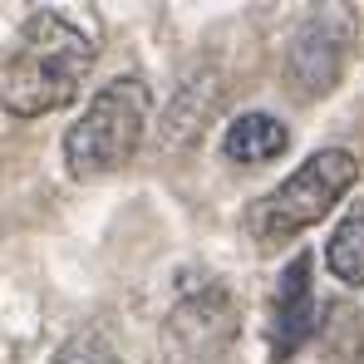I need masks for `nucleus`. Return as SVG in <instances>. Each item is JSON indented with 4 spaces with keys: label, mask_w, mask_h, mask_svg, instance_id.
<instances>
[{
    "label": "nucleus",
    "mask_w": 364,
    "mask_h": 364,
    "mask_svg": "<svg viewBox=\"0 0 364 364\" xmlns=\"http://www.w3.org/2000/svg\"><path fill=\"white\" fill-rule=\"evenodd\" d=\"M99 60L94 35H84L60 10H35L10 40L0 64V104L15 119H40L79 99V84Z\"/></svg>",
    "instance_id": "f257e3e1"
},
{
    "label": "nucleus",
    "mask_w": 364,
    "mask_h": 364,
    "mask_svg": "<svg viewBox=\"0 0 364 364\" xmlns=\"http://www.w3.org/2000/svg\"><path fill=\"white\" fill-rule=\"evenodd\" d=\"M148 123V84L143 79H114L104 84L89 109L64 133V168L69 178H104L119 173L138 153Z\"/></svg>",
    "instance_id": "f03ea898"
},
{
    "label": "nucleus",
    "mask_w": 364,
    "mask_h": 364,
    "mask_svg": "<svg viewBox=\"0 0 364 364\" xmlns=\"http://www.w3.org/2000/svg\"><path fill=\"white\" fill-rule=\"evenodd\" d=\"M355 178H360L355 153H345V148H320V153H310L276 192H266L261 202H251V212H246L251 237L261 246L291 242L296 232L315 227V222L355 187Z\"/></svg>",
    "instance_id": "7ed1b4c3"
},
{
    "label": "nucleus",
    "mask_w": 364,
    "mask_h": 364,
    "mask_svg": "<svg viewBox=\"0 0 364 364\" xmlns=\"http://www.w3.org/2000/svg\"><path fill=\"white\" fill-rule=\"evenodd\" d=\"M350 45H355V20L345 5H325V10H310L305 25L291 40V60L286 74L296 84V94L305 99H320L325 89H335L340 69L350 60Z\"/></svg>",
    "instance_id": "20e7f679"
},
{
    "label": "nucleus",
    "mask_w": 364,
    "mask_h": 364,
    "mask_svg": "<svg viewBox=\"0 0 364 364\" xmlns=\"http://www.w3.org/2000/svg\"><path fill=\"white\" fill-rule=\"evenodd\" d=\"M315 335V291H310V256H296L281 281H276V305H271V360H291L305 340Z\"/></svg>",
    "instance_id": "39448f33"
},
{
    "label": "nucleus",
    "mask_w": 364,
    "mask_h": 364,
    "mask_svg": "<svg viewBox=\"0 0 364 364\" xmlns=\"http://www.w3.org/2000/svg\"><path fill=\"white\" fill-rule=\"evenodd\" d=\"M286 143H291V133H286V123L271 119V114H242V119L227 128V138H222V148H227V158L232 163H271V158H281L286 153Z\"/></svg>",
    "instance_id": "423d86ee"
},
{
    "label": "nucleus",
    "mask_w": 364,
    "mask_h": 364,
    "mask_svg": "<svg viewBox=\"0 0 364 364\" xmlns=\"http://www.w3.org/2000/svg\"><path fill=\"white\" fill-rule=\"evenodd\" d=\"M325 266L335 271V281H345V286H364V197L340 217V227L330 232Z\"/></svg>",
    "instance_id": "0eeeda50"
},
{
    "label": "nucleus",
    "mask_w": 364,
    "mask_h": 364,
    "mask_svg": "<svg viewBox=\"0 0 364 364\" xmlns=\"http://www.w3.org/2000/svg\"><path fill=\"white\" fill-rule=\"evenodd\" d=\"M50 364H123V360L99 340V335H74L69 345H60V355Z\"/></svg>",
    "instance_id": "6e6552de"
},
{
    "label": "nucleus",
    "mask_w": 364,
    "mask_h": 364,
    "mask_svg": "<svg viewBox=\"0 0 364 364\" xmlns=\"http://www.w3.org/2000/svg\"><path fill=\"white\" fill-rule=\"evenodd\" d=\"M360 364H364V360H360Z\"/></svg>",
    "instance_id": "1a4fd4ad"
}]
</instances>
